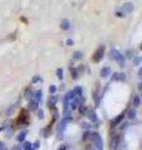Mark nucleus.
Here are the masks:
<instances>
[{"label": "nucleus", "mask_w": 142, "mask_h": 150, "mask_svg": "<svg viewBox=\"0 0 142 150\" xmlns=\"http://www.w3.org/2000/svg\"><path fill=\"white\" fill-rule=\"evenodd\" d=\"M103 51H105V46H100V48H97L96 51H95L93 55H92V62H95V63L100 62V60L102 59V56H103Z\"/></svg>", "instance_id": "f257e3e1"}, {"label": "nucleus", "mask_w": 142, "mask_h": 150, "mask_svg": "<svg viewBox=\"0 0 142 150\" xmlns=\"http://www.w3.org/2000/svg\"><path fill=\"white\" fill-rule=\"evenodd\" d=\"M27 120H29V115H27V111L25 109L20 110V112H19V118H18V123L20 124H26Z\"/></svg>", "instance_id": "f03ea898"}, {"label": "nucleus", "mask_w": 142, "mask_h": 150, "mask_svg": "<svg viewBox=\"0 0 142 150\" xmlns=\"http://www.w3.org/2000/svg\"><path fill=\"white\" fill-rule=\"evenodd\" d=\"M91 139H92V142L95 144V146H96L97 150H101L102 149V140L101 138L98 137V134H92L91 135Z\"/></svg>", "instance_id": "7ed1b4c3"}, {"label": "nucleus", "mask_w": 142, "mask_h": 150, "mask_svg": "<svg viewBox=\"0 0 142 150\" xmlns=\"http://www.w3.org/2000/svg\"><path fill=\"white\" fill-rule=\"evenodd\" d=\"M111 55L113 56V59L116 60V62H118L121 65H124V58H122V55L118 53V51H116V50H112L111 51Z\"/></svg>", "instance_id": "20e7f679"}, {"label": "nucleus", "mask_w": 142, "mask_h": 150, "mask_svg": "<svg viewBox=\"0 0 142 150\" xmlns=\"http://www.w3.org/2000/svg\"><path fill=\"white\" fill-rule=\"evenodd\" d=\"M121 10H122V16H124V14H130L132 11V5L131 4H125Z\"/></svg>", "instance_id": "39448f33"}, {"label": "nucleus", "mask_w": 142, "mask_h": 150, "mask_svg": "<svg viewBox=\"0 0 142 150\" xmlns=\"http://www.w3.org/2000/svg\"><path fill=\"white\" fill-rule=\"evenodd\" d=\"M110 73H111V70L108 69V68H103V69L101 70V75H102V76H108V75H110Z\"/></svg>", "instance_id": "423d86ee"}, {"label": "nucleus", "mask_w": 142, "mask_h": 150, "mask_svg": "<svg viewBox=\"0 0 142 150\" xmlns=\"http://www.w3.org/2000/svg\"><path fill=\"white\" fill-rule=\"evenodd\" d=\"M124 115H125V114H121L120 116H117V118L115 119V121H113V125H112V126H116L118 123H120V121H121L122 119H124Z\"/></svg>", "instance_id": "0eeeda50"}, {"label": "nucleus", "mask_w": 142, "mask_h": 150, "mask_svg": "<svg viewBox=\"0 0 142 150\" xmlns=\"http://www.w3.org/2000/svg\"><path fill=\"white\" fill-rule=\"evenodd\" d=\"M30 105H31V108H32V110H36V109H37V101H36V100H31Z\"/></svg>", "instance_id": "6e6552de"}, {"label": "nucleus", "mask_w": 142, "mask_h": 150, "mask_svg": "<svg viewBox=\"0 0 142 150\" xmlns=\"http://www.w3.org/2000/svg\"><path fill=\"white\" fill-rule=\"evenodd\" d=\"M22 146H24V149H25V150H34V149H32V146H31V144H30V143H25V144L22 145Z\"/></svg>", "instance_id": "1a4fd4ad"}, {"label": "nucleus", "mask_w": 142, "mask_h": 150, "mask_svg": "<svg viewBox=\"0 0 142 150\" xmlns=\"http://www.w3.org/2000/svg\"><path fill=\"white\" fill-rule=\"evenodd\" d=\"M140 104V99H138V96H136L135 98V106H138Z\"/></svg>", "instance_id": "9d476101"}, {"label": "nucleus", "mask_w": 142, "mask_h": 150, "mask_svg": "<svg viewBox=\"0 0 142 150\" xmlns=\"http://www.w3.org/2000/svg\"><path fill=\"white\" fill-rule=\"evenodd\" d=\"M71 74H74V78H75V79H76V78H77V71H76V69L71 70Z\"/></svg>", "instance_id": "9b49d317"}, {"label": "nucleus", "mask_w": 142, "mask_h": 150, "mask_svg": "<svg viewBox=\"0 0 142 150\" xmlns=\"http://www.w3.org/2000/svg\"><path fill=\"white\" fill-rule=\"evenodd\" d=\"M135 114H136V112H135V110H131V111H130V115H129V116H130V118H135Z\"/></svg>", "instance_id": "f8f14e48"}, {"label": "nucleus", "mask_w": 142, "mask_h": 150, "mask_svg": "<svg viewBox=\"0 0 142 150\" xmlns=\"http://www.w3.org/2000/svg\"><path fill=\"white\" fill-rule=\"evenodd\" d=\"M58 74H59V75H58V76H59L60 79H61V78H63V75H61V74H63V71H61V69H59V70H58Z\"/></svg>", "instance_id": "ddd939ff"}, {"label": "nucleus", "mask_w": 142, "mask_h": 150, "mask_svg": "<svg viewBox=\"0 0 142 150\" xmlns=\"http://www.w3.org/2000/svg\"><path fill=\"white\" fill-rule=\"evenodd\" d=\"M67 24H69V23L65 20V21H64V29H67V28H69V25H67Z\"/></svg>", "instance_id": "4468645a"}, {"label": "nucleus", "mask_w": 142, "mask_h": 150, "mask_svg": "<svg viewBox=\"0 0 142 150\" xmlns=\"http://www.w3.org/2000/svg\"><path fill=\"white\" fill-rule=\"evenodd\" d=\"M74 58H75V59H79V58H80V53H79V51H77V53H75V56H74Z\"/></svg>", "instance_id": "2eb2a0df"}, {"label": "nucleus", "mask_w": 142, "mask_h": 150, "mask_svg": "<svg viewBox=\"0 0 142 150\" xmlns=\"http://www.w3.org/2000/svg\"><path fill=\"white\" fill-rule=\"evenodd\" d=\"M55 90H56V88H55V86H51V88H50V91H51V93H54Z\"/></svg>", "instance_id": "dca6fc26"}]
</instances>
